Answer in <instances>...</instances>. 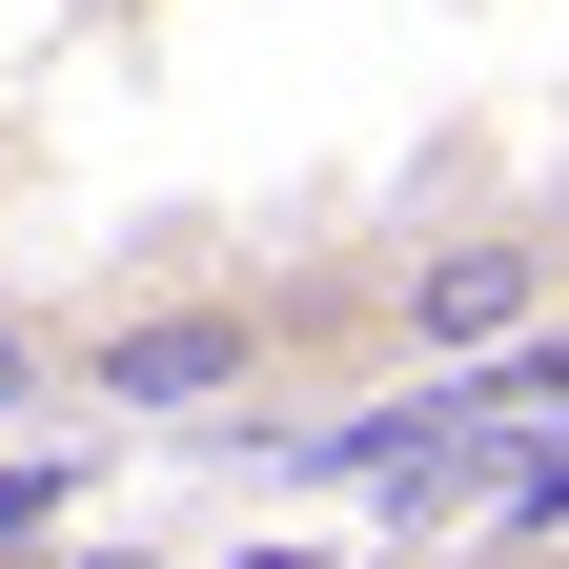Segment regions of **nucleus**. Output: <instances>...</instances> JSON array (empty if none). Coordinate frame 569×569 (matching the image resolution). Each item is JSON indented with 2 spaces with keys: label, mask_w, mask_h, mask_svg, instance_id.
Instances as JSON below:
<instances>
[{
  "label": "nucleus",
  "mask_w": 569,
  "mask_h": 569,
  "mask_svg": "<svg viewBox=\"0 0 569 569\" xmlns=\"http://www.w3.org/2000/svg\"><path fill=\"white\" fill-rule=\"evenodd\" d=\"M244 387H264L244 306H122V326H82V407H122V427H203Z\"/></svg>",
  "instance_id": "f03ea898"
},
{
  "label": "nucleus",
  "mask_w": 569,
  "mask_h": 569,
  "mask_svg": "<svg viewBox=\"0 0 569 569\" xmlns=\"http://www.w3.org/2000/svg\"><path fill=\"white\" fill-rule=\"evenodd\" d=\"M549 306H569V224H549V203L448 224V244L387 264V346H407V367H488V346H529Z\"/></svg>",
  "instance_id": "f257e3e1"
},
{
  "label": "nucleus",
  "mask_w": 569,
  "mask_h": 569,
  "mask_svg": "<svg viewBox=\"0 0 569 569\" xmlns=\"http://www.w3.org/2000/svg\"><path fill=\"white\" fill-rule=\"evenodd\" d=\"M21 387H41V346H21V326H0V407H21Z\"/></svg>",
  "instance_id": "20e7f679"
},
{
  "label": "nucleus",
  "mask_w": 569,
  "mask_h": 569,
  "mask_svg": "<svg viewBox=\"0 0 569 569\" xmlns=\"http://www.w3.org/2000/svg\"><path fill=\"white\" fill-rule=\"evenodd\" d=\"M82 488H102V448H0V549L82 529Z\"/></svg>",
  "instance_id": "7ed1b4c3"
}]
</instances>
